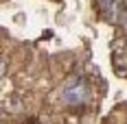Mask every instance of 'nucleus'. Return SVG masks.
I'll return each instance as SVG.
<instances>
[{"mask_svg":"<svg viewBox=\"0 0 127 124\" xmlns=\"http://www.w3.org/2000/svg\"><path fill=\"white\" fill-rule=\"evenodd\" d=\"M96 2H99L101 13L110 22H116L118 20V0H96Z\"/></svg>","mask_w":127,"mask_h":124,"instance_id":"obj_2","label":"nucleus"},{"mask_svg":"<svg viewBox=\"0 0 127 124\" xmlns=\"http://www.w3.org/2000/svg\"><path fill=\"white\" fill-rule=\"evenodd\" d=\"M62 98L70 105H83L88 100V83L81 76H72L62 87Z\"/></svg>","mask_w":127,"mask_h":124,"instance_id":"obj_1","label":"nucleus"},{"mask_svg":"<svg viewBox=\"0 0 127 124\" xmlns=\"http://www.w3.org/2000/svg\"><path fill=\"white\" fill-rule=\"evenodd\" d=\"M26 124H35V122H26Z\"/></svg>","mask_w":127,"mask_h":124,"instance_id":"obj_3","label":"nucleus"}]
</instances>
